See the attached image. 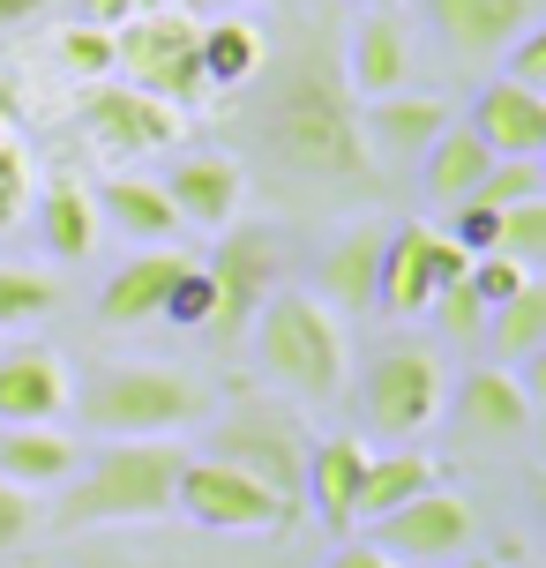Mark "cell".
Masks as SVG:
<instances>
[{"label": "cell", "mask_w": 546, "mask_h": 568, "mask_svg": "<svg viewBox=\"0 0 546 568\" xmlns=\"http://www.w3.org/2000/svg\"><path fill=\"white\" fill-rule=\"evenodd\" d=\"M255 142L292 187H330V195H374V150L360 135V98L345 90L337 45L300 38L255 105Z\"/></svg>", "instance_id": "6da1fadb"}, {"label": "cell", "mask_w": 546, "mask_h": 568, "mask_svg": "<svg viewBox=\"0 0 546 568\" xmlns=\"http://www.w3.org/2000/svg\"><path fill=\"white\" fill-rule=\"evenodd\" d=\"M180 449L173 434H150V442H105V449H90V464L68 471V494H60L46 524H53L60 539H75V531H105V524H158V516H173V486H180Z\"/></svg>", "instance_id": "7a4b0ae2"}, {"label": "cell", "mask_w": 546, "mask_h": 568, "mask_svg": "<svg viewBox=\"0 0 546 568\" xmlns=\"http://www.w3.org/2000/svg\"><path fill=\"white\" fill-rule=\"evenodd\" d=\"M75 419L105 442H150V434H188L218 412V389L188 367H165V359H105L90 367L75 389Z\"/></svg>", "instance_id": "3957f363"}, {"label": "cell", "mask_w": 546, "mask_h": 568, "mask_svg": "<svg viewBox=\"0 0 546 568\" xmlns=\"http://www.w3.org/2000/svg\"><path fill=\"white\" fill-rule=\"evenodd\" d=\"M247 329H255L262 374H270L292 404H337L345 397V382H352L345 322L322 307L315 292H270Z\"/></svg>", "instance_id": "277c9868"}, {"label": "cell", "mask_w": 546, "mask_h": 568, "mask_svg": "<svg viewBox=\"0 0 546 568\" xmlns=\"http://www.w3.org/2000/svg\"><path fill=\"white\" fill-rule=\"evenodd\" d=\"M195 30L202 23H195V16H180V8H143V16L113 23V75H120V83H135V90H150V98L173 105V113H195L202 98H210Z\"/></svg>", "instance_id": "5b68a950"}, {"label": "cell", "mask_w": 546, "mask_h": 568, "mask_svg": "<svg viewBox=\"0 0 546 568\" xmlns=\"http://www.w3.org/2000/svg\"><path fill=\"white\" fill-rule=\"evenodd\" d=\"M345 389H352L360 434H374V442H412V434L434 426V412L449 397V374H442V359H434L427 344H382L367 367H360V382H345Z\"/></svg>", "instance_id": "8992f818"}, {"label": "cell", "mask_w": 546, "mask_h": 568, "mask_svg": "<svg viewBox=\"0 0 546 568\" xmlns=\"http://www.w3.org/2000/svg\"><path fill=\"white\" fill-rule=\"evenodd\" d=\"M210 419H218V412H210ZM202 449L218 456V464H232V471L262 479L277 501L300 509V486H307V426L292 419L285 404H240V412H225V419L210 426Z\"/></svg>", "instance_id": "52a82bcc"}, {"label": "cell", "mask_w": 546, "mask_h": 568, "mask_svg": "<svg viewBox=\"0 0 546 568\" xmlns=\"http://www.w3.org/2000/svg\"><path fill=\"white\" fill-rule=\"evenodd\" d=\"M173 509L188 516V524H202V531H292V524H300L292 501H277L262 479L232 471L218 456H188V464H180Z\"/></svg>", "instance_id": "ba28073f"}, {"label": "cell", "mask_w": 546, "mask_h": 568, "mask_svg": "<svg viewBox=\"0 0 546 568\" xmlns=\"http://www.w3.org/2000/svg\"><path fill=\"white\" fill-rule=\"evenodd\" d=\"M202 277H210V322H202V337H247V322H255V307L277 292V240L262 225H225V240H218V255L202 262Z\"/></svg>", "instance_id": "9c48e42d"}, {"label": "cell", "mask_w": 546, "mask_h": 568, "mask_svg": "<svg viewBox=\"0 0 546 568\" xmlns=\"http://www.w3.org/2000/svg\"><path fill=\"white\" fill-rule=\"evenodd\" d=\"M472 539H479V516H472V501L449 494L442 479H434L427 494H412L404 509L374 516V546L397 568H442V561H457V554H472Z\"/></svg>", "instance_id": "30bf717a"}, {"label": "cell", "mask_w": 546, "mask_h": 568, "mask_svg": "<svg viewBox=\"0 0 546 568\" xmlns=\"http://www.w3.org/2000/svg\"><path fill=\"white\" fill-rule=\"evenodd\" d=\"M464 247L449 232H427V225H390L382 232V270H374V307L382 314H427V300L442 284L464 277Z\"/></svg>", "instance_id": "8fae6325"}, {"label": "cell", "mask_w": 546, "mask_h": 568, "mask_svg": "<svg viewBox=\"0 0 546 568\" xmlns=\"http://www.w3.org/2000/svg\"><path fill=\"white\" fill-rule=\"evenodd\" d=\"M83 135L98 142V150H113V158H150V150H173L180 142V113L158 105L150 90L105 75V83L83 90Z\"/></svg>", "instance_id": "7c38bea8"}, {"label": "cell", "mask_w": 546, "mask_h": 568, "mask_svg": "<svg viewBox=\"0 0 546 568\" xmlns=\"http://www.w3.org/2000/svg\"><path fill=\"white\" fill-rule=\"evenodd\" d=\"M442 404H457V434L464 442H487V449H517V442H532V389H524L517 367H502V359L472 367Z\"/></svg>", "instance_id": "4fadbf2b"}, {"label": "cell", "mask_w": 546, "mask_h": 568, "mask_svg": "<svg viewBox=\"0 0 546 568\" xmlns=\"http://www.w3.org/2000/svg\"><path fill=\"white\" fill-rule=\"evenodd\" d=\"M337 68H345L352 98H390L412 83V30L397 8H360L345 45H337Z\"/></svg>", "instance_id": "5bb4252c"}, {"label": "cell", "mask_w": 546, "mask_h": 568, "mask_svg": "<svg viewBox=\"0 0 546 568\" xmlns=\"http://www.w3.org/2000/svg\"><path fill=\"white\" fill-rule=\"evenodd\" d=\"M449 98L442 90H390V98H367L360 105V135H367L374 165H419L427 142L449 128Z\"/></svg>", "instance_id": "9a60e30c"}, {"label": "cell", "mask_w": 546, "mask_h": 568, "mask_svg": "<svg viewBox=\"0 0 546 568\" xmlns=\"http://www.w3.org/2000/svg\"><path fill=\"white\" fill-rule=\"evenodd\" d=\"M427 23L457 60H502L517 30L539 23V0H427Z\"/></svg>", "instance_id": "2e32d148"}, {"label": "cell", "mask_w": 546, "mask_h": 568, "mask_svg": "<svg viewBox=\"0 0 546 568\" xmlns=\"http://www.w3.org/2000/svg\"><path fill=\"white\" fill-rule=\"evenodd\" d=\"M374 270H382V225L374 217H352L315 255V300L330 314H367L374 307Z\"/></svg>", "instance_id": "e0dca14e"}, {"label": "cell", "mask_w": 546, "mask_h": 568, "mask_svg": "<svg viewBox=\"0 0 546 568\" xmlns=\"http://www.w3.org/2000/svg\"><path fill=\"white\" fill-rule=\"evenodd\" d=\"M68 367L46 344H8L0 352V426H46L68 412Z\"/></svg>", "instance_id": "ac0fdd59"}, {"label": "cell", "mask_w": 546, "mask_h": 568, "mask_svg": "<svg viewBox=\"0 0 546 568\" xmlns=\"http://www.w3.org/2000/svg\"><path fill=\"white\" fill-rule=\"evenodd\" d=\"M472 128L494 158H539L546 150V90H524L509 75H494L479 98H472Z\"/></svg>", "instance_id": "d6986e66"}, {"label": "cell", "mask_w": 546, "mask_h": 568, "mask_svg": "<svg viewBox=\"0 0 546 568\" xmlns=\"http://www.w3.org/2000/svg\"><path fill=\"white\" fill-rule=\"evenodd\" d=\"M165 195H173L180 225H202V232H225L232 217H240V195H247V172L232 165V158H180L165 180H158Z\"/></svg>", "instance_id": "ffe728a7"}, {"label": "cell", "mask_w": 546, "mask_h": 568, "mask_svg": "<svg viewBox=\"0 0 546 568\" xmlns=\"http://www.w3.org/2000/svg\"><path fill=\"white\" fill-rule=\"evenodd\" d=\"M367 442L360 434H330V442H307V486L300 501H315V516L330 531H352V501H360V479H367Z\"/></svg>", "instance_id": "44dd1931"}, {"label": "cell", "mask_w": 546, "mask_h": 568, "mask_svg": "<svg viewBox=\"0 0 546 568\" xmlns=\"http://www.w3.org/2000/svg\"><path fill=\"white\" fill-rule=\"evenodd\" d=\"M180 270H188V255H180L173 240H165V247H150V255H135L128 270H113V277H105V292H98V314H105L113 329L158 322V314H165V292L180 284Z\"/></svg>", "instance_id": "7402d4cb"}, {"label": "cell", "mask_w": 546, "mask_h": 568, "mask_svg": "<svg viewBox=\"0 0 546 568\" xmlns=\"http://www.w3.org/2000/svg\"><path fill=\"white\" fill-rule=\"evenodd\" d=\"M30 210H38V247L53 262H83L90 247H98V202H90L83 180L53 172V180L30 195Z\"/></svg>", "instance_id": "603a6c76"}, {"label": "cell", "mask_w": 546, "mask_h": 568, "mask_svg": "<svg viewBox=\"0 0 546 568\" xmlns=\"http://www.w3.org/2000/svg\"><path fill=\"white\" fill-rule=\"evenodd\" d=\"M98 217H113L128 240H143V247H165L180 232V210H173V195L158 187V180H143V172H113L105 187H98Z\"/></svg>", "instance_id": "cb8c5ba5"}, {"label": "cell", "mask_w": 546, "mask_h": 568, "mask_svg": "<svg viewBox=\"0 0 546 568\" xmlns=\"http://www.w3.org/2000/svg\"><path fill=\"white\" fill-rule=\"evenodd\" d=\"M195 45H202V75H210V90H247L262 68H270V38H262V23H247L240 8L218 16V23H202Z\"/></svg>", "instance_id": "d4e9b609"}, {"label": "cell", "mask_w": 546, "mask_h": 568, "mask_svg": "<svg viewBox=\"0 0 546 568\" xmlns=\"http://www.w3.org/2000/svg\"><path fill=\"white\" fill-rule=\"evenodd\" d=\"M83 464V449L60 434L53 419L46 426H0V479H16V486H60L68 471Z\"/></svg>", "instance_id": "484cf974"}, {"label": "cell", "mask_w": 546, "mask_h": 568, "mask_svg": "<svg viewBox=\"0 0 546 568\" xmlns=\"http://www.w3.org/2000/svg\"><path fill=\"white\" fill-rule=\"evenodd\" d=\"M487 165H494V150L479 142V128H472V120H449V128L427 142V158H419L434 202H464L479 180H487Z\"/></svg>", "instance_id": "4316f807"}, {"label": "cell", "mask_w": 546, "mask_h": 568, "mask_svg": "<svg viewBox=\"0 0 546 568\" xmlns=\"http://www.w3.org/2000/svg\"><path fill=\"white\" fill-rule=\"evenodd\" d=\"M434 486V456L419 449H374L367 456V479H360V501H352V524H374V516L404 509L412 494Z\"/></svg>", "instance_id": "83f0119b"}, {"label": "cell", "mask_w": 546, "mask_h": 568, "mask_svg": "<svg viewBox=\"0 0 546 568\" xmlns=\"http://www.w3.org/2000/svg\"><path fill=\"white\" fill-rule=\"evenodd\" d=\"M487 352L502 359V367H524V359H539V344H546V284H517L502 307H487Z\"/></svg>", "instance_id": "f1b7e54d"}, {"label": "cell", "mask_w": 546, "mask_h": 568, "mask_svg": "<svg viewBox=\"0 0 546 568\" xmlns=\"http://www.w3.org/2000/svg\"><path fill=\"white\" fill-rule=\"evenodd\" d=\"M60 307V284L46 270H16L0 262V329H23V322H46Z\"/></svg>", "instance_id": "f546056e"}, {"label": "cell", "mask_w": 546, "mask_h": 568, "mask_svg": "<svg viewBox=\"0 0 546 568\" xmlns=\"http://www.w3.org/2000/svg\"><path fill=\"white\" fill-rule=\"evenodd\" d=\"M494 255H509L524 262L532 277H539V262H546V195H524L502 210V232H494Z\"/></svg>", "instance_id": "4dcf8cb0"}, {"label": "cell", "mask_w": 546, "mask_h": 568, "mask_svg": "<svg viewBox=\"0 0 546 568\" xmlns=\"http://www.w3.org/2000/svg\"><path fill=\"white\" fill-rule=\"evenodd\" d=\"M524 195H546L539 158H494L487 180H479V187H472L464 202H479V210H509V202H524Z\"/></svg>", "instance_id": "1f68e13d"}, {"label": "cell", "mask_w": 546, "mask_h": 568, "mask_svg": "<svg viewBox=\"0 0 546 568\" xmlns=\"http://www.w3.org/2000/svg\"><path fill=\"white\" fill-rule=\"evenodd\" d=\"M60 68H68V75H83V83H105V75H113V30L75 23L68 38H60Z\"/></svg>", "instance_id": "d6a6232c"}, {"label": "cell", "mask_w": 546, "mask_h": 568, "mask_svg": "<svg viewBox=\"0 0 546 568\" xmlns=\"http://www.w3.org/2000/svg\"><path fill=\"white\" fill-rule=\"evenodd\" d=\"M427 314L442 322V337H457V344H479V329H487V307L472 300V284H464V277L442 284V292L427 300Z\"/></svg>", "instance_id": "836d02e7"}, {"label": "cell", "mask_w": 546, "mask_h": 568, "mask_svg": "<svg viewBox=\"0 0 546 568\" xmlns=\"http://www.w3.org/2000/svg\"><path fill=\"white\" fill-rule=\"evenodd\" d=\"M464 284H472V300H479V307H502V300H509L517 284H532V270L487 247V255H472V262H464Z\"/></svg>", "instance_id": "e575fe53"}, {"label": "cell", "mask_w": 546, "mask_h": 568, "mask_svg": "<svg viewBox=\"0 0 546 568\" xmlns=\"http://www.w3.org/2000/svg\"><path fill=\"white\" fill-rule=\"evenodd\" d=\"M158 322H180V329H202V322H210V277H202V262L180 270V284L165 292V314H158Z\"/></svg>", "instance_id": "d590c367"}, {"label": "cell", "mask_w": 546, "mask_h": 568, "mask_svg": "<svg viewBox=\"0 0 546 568\" xmlns=\"http://www.w3.org/2000/svg\"><path fill=\"white\" fill-rule=\"evenodd\" d=\"M30 210V158L16 150V135H0V232Z\"/></svg>", "instance_id": "8d00e7d4"}, {"label": "cell", "mask_w": 546, "mask_h": 568, "mask_svg": "<svg viewBox=\"0 0 546 568\" xmlns=\"http://www.w3.org/2000/svg\"><path fill=\"white\" fill-rule=\"evenodd\" d=\"M38 524H46L38 494H30V486H16V479H0V554H8V546H23Z\"/></svg>", "instance_id": "74e56055"}, {"label": "cell", "mask_w": 546, "mask_h": 568, "mask_svg": "<svg viewBox=\"0 0 546 568\" xmlns=\"http://www.w3.org/2000/svg\"><path fill=\"white\" fill-rule=\"evenodd\" d=\"M502 60H509V68H502L509 83H524V90H546V30H539V23H532V30H517V38L502 45Z\"/></svg>", "instance_id": "f35d334b"}, {"label": "cell", "mask_w": 546, "mask_h": 568, "mask_svg": "<svg viewBox=\"0 0 546 568\" xmlns=\"http://www.w3.org/2000/svg\"><path fill=\"white\" fill-rule=\"evenodd\" d=\"M322 568H397V561H390V554H382L374 539H360V546H337V554H330Z\"/></svg>", "instance_id": "ab89813d"}, {"label": "cell", "mask_w": 546, "mask_h": 568, "mask_svg": "<svg viewBox=\"0 0 546 568\" xmlns=\"http://www.w3.org/2000/svg\"><path fill=\"white\" fill-rule=\"evenodd\" d=\"M128 16H135V0H83V23H98V30L128 23Z\"/></svg>", "instance_id": "60d3db41"}, {"label": "cell", "mask_w": 546, "mask_h": 568, "mask_svg": "<svg viewBox=\"0 0 546 568\" xmlns=\"http://www.w3.org/2000/svg\"><path fill=\"white\" fill-rule=\"evenodd\" d=\"M75 568H158V561H143V554H113V546H90V554H75Z\"/></svg>", "instance_id": "b9f144b4"}, {"label": "cell", "mask_w": 546, "mask_h": 568, "mask_svg": "<svg viewBox=\"0 0 546 568\" xmlns=\"http://www.w3.org/2000/svg\"><path fill=\"white\" fill-rule=\"evenodd\" d=\"M53 0H0V30H23V23H38Z\"/></svg>", "instance_id": "7bdbcfd3"}, {"label": "cell", "mask_w": 546, "mask_h": 568, "mask_svg": "<svg viewBox=\"0 0 546 568\" xmlns=\"http://www.w3.org/2000/svg\"><path fill=\"white\" fill-rule=\"evenodd\" d=\"M457 568H494V561H487V554H457Z\"/></svg>", "instance_id": "ee69618b"}, {"label": "cell", "mask_w": 546, "mask_h": 568, "mask_svg": "<svg viewBox=\"0 0 546 568\" xmlns=\"http://www.w3.org/2000/svg\"><path fill=\"white\" fill-rule=\"evenodd\" d=\"M173 8H180V16H202V8H210V0H173Z\"/></svg>", "instance_id": "f6af8a7d"}, {"label": "cell", "mask_w": 546, "mask_h": 568, "mask_svg": "<svg viewBox=\"0 0 546 568\" xmlns=\"http://www.w3.org/2000/svg\"><path fill=\"white\" fill-rule=\"evenodd\" d=\"M352 8H404V0H352Z\"/></svg>", "instance_id": "bcb514c9"}, {"label": "cell", "mask_w": 546, "mask_h": 568, "mask_svg": "<svg viewBox=\"0 0 546 568\" xmlns=\"http://www.w3.org/2000/svg\"><path fill=\"white\" fill-rule=\"evenodd\" d=\"M143 8H173V0H135V16H143Z\"/></svg>", "instance_id": "7dc6e473"}, {"label": "cell", "mask_w": 546, "mask_h": 568, "mask_svg": "<svg viewBox=\"0 0 546 568\" xmlns=\"http://www.w3.org/2000/svg\"><path fill=\"white\" fill-rule=\"evenodd\" d=\"M210 8H255V0H210Z\"/></svg>", "instance_id": "c3c4849f"}]
</instances>
